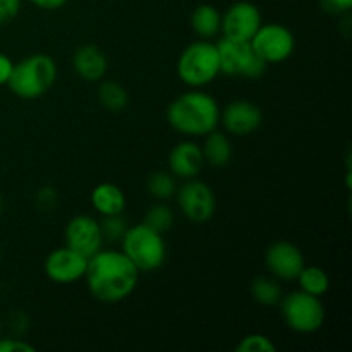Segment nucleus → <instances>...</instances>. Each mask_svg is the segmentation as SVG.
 Wrapping results in <instances>:
<instances>
[{
  "label": "nucleus",
  "mask_w": 352,
  "mask_h": 352,
  "mask_svg": "<svg viewBox=\"0 0 352 352\" xmlns=\"http://www.w3.org/2000/svg\"><path fill=\"white\" fill-rule=\"evenodd\" d=\"M323 9L332 14H346L352 7V0H322Z\"/></svg>",
  "instance_id": "30"
},
{
  "label": "nucleus",
  "mask_w": 352,
  "mask_h": 352,
  "mask_svg": "<svg viewBox=\"0 0 352 352\" xmlns=\"http://www.w3.org/2000/svg\"><path fill=\"white\" fill-rule=\"evenodd\" d=\"M253 50L263 58L267 64H280L285 62L296 48L294 34L284 24L270 23L261 24L260 30L251 38Z\"/></svg>",
  "instance_id": "8"
},
{
  "label": "nucleus",
  "mask_w": 352,
  "mask_h": 352,
  "mask_svg": "<svg viewBox=\"0 0 352 352\" xmlns=\"http://www.w3.org/2000/svg\"><path fill=\"white\" fill-rule=\"evenodd\" d=\"M220 23H222V14L217 10V7L210 6V3H201L191 14L192 31L203 40H210L215 34H219Z\"/></svg>",
  "instance_id": "19"
},
{
  "label": "nucleus",
  "mask_w": 352,
  "mask_h": 352,
  "mask_svg": "<svg viewBox=\"0 0 352 352\" xmlns=\"http://www.w3.org/2000/svg\"><path fill=\"white\" fill-rule=\"evenodd\" d=\"M36 203L40 208L43 210H52L57 203V192L54 188H43L38 191L36 195Z\"/></svg>",
  "instance_id": "29"
},
{
  "label": "nucleus",
  "mask_w": 352,
  "mask_h": 352,
  "mask_svg": "<svg viewBox=\"0 0 352 352\" xmlns=\"http://www.w3.org/2000/svg\"><path fill=\"white\" fill-rule=\"evenodd\" d=\"M265 265L272 277L278 280H296L305 267V256L296 244L275 241L265 253Z\"/></svg>",
  "instance_id": "13"
},
{
  "label": "nucleus",
  "mask_w": 352,
  "mask_h": 352,
  "mask_svg": "<svg viewBox=\"0 0 352 352\" xmlns=\"http://www.w3.org/2000/svg\"><path fill=\"white\" fill-rule=\"evenodd\" d=\"M122 253L141 272H155L164 267L167 260V244L164 234L150 229L143 222L127 227L122 237Z\"/></svg>",
  "instance_id": "5"
},
{
  "label": "nucleus",
  "mask_w": 352,
  "mask_h": 352,
  "mask_svg": "<svg viewBox=\"0 0 352 352\" xmlns=\"http://www.w3.org/2000/svg\"><path fill=\"white\" fill-rule=\"evenodd\" d=\"M177 205L182 215L195 223H205L213 219L217 212L215 192L206 182L198 179H188L181 188L175 191Z\"/></svg>",
  "instance_id": "9"
},
{
  "label": "nucleus",
  "mask_w": 352,
  "mask_h": 352,
  "mask_svg": "<svg viewBox=\"0 0 352 352\" xmlns=\"http://www.w3.org/2000/svg\"><path fill=\"white\" fill-rule=\"evenodd\" d=\"M280 311L289 329L298 333H315L325 323V306L322 299L301 289L282 298Z\"/></svg>",
  "instance_id": "6"
},
{
  "label": "nucleus",
  "mask_w": 352,
  "mask_h": 352,
  "mask_svg": "<svg viewBox=\"0 0 352 352\" xmlns=\"http://www.w3.org/2000/svg\"><path fill=\"white\" fill-rule=\"evenodd\" d=\"M100 229H102L103 239L110 241V243H117V241H122L124 234L127 230V223L124 220L122 213L120 215H107L100 222Z\"/></svg>",
  "instance_id": "26"
},
{
  "label": "nucleus",
  "mask_w": 352,
  "mask_h": 352,
  "mask_svg": "<svg viewBox=\"0 0 352 352\" xmlns=\"http://www.w3.org/2000/svg\"><path fill=\"white\" fill-rule=\"evenodd\" d=\"M33 6H36L38 9H43V10H57L62 9L69 0H30Z\"/></svg>",
  "instance_id": "32"
},
{
  "label": "nucleus",
  "mask_w": 352,
  "mask_h": 352,
  "mask_svg": "<svg viewBox=\"0 0 352 352\" xmlns=\"http://www.w3.org/2000/svg\"><path fill=\"white\" fill-rule=\"evenodd\" d=\"M91 205L102 217L120 215L126 210V195L113 182H102L91 191Z\"/></svg>",
  "instance_id": "17"
},
{
  "label": "nucleus",
  "mask_w": 352,
  "mask_h": 352,
  "mask_svg": "<svg viewBox=\"0 0 352 352\" xmlns=\"http://www.w3.org/2000/svg\"><path fill=\"white\" fill-rule=\"evenodd\" d=\"M205 165L203 151L195 141H181L168 153V172L179 179H195Z\"/></svg>",
  "instance_id": "15"
},
{
  "label": "nucleus",
  "mask_w": 352,
  "mask_h": 352,
  "mask_svg": "<svg viewBox=\"0 0 352 352\" xmlns=\"http://www.w3.org/2000/svg\"><path fill=\"white\" fill-rule=\"evenodd\" d=\"M57 81V64L47 54H33L14 62L7 81L10 91L23 100H36L47 95Z\"/></svg>",
  "instance_id": "3"
},
{
  "label": "nucleus",
  "mask_w": 352,
  "mask_h": 352,
  "mask_svg": "<svg viewBox=\"0 0 352 352\" xmlns=\"http://www.w3.org/2000/svg\"><path fill=\"white\" fill-rule=\"evenodd\" d=\"M205 164L212 167H226L232 158V144L230 140L220 131H212L206 134L205 144L201 146Z\"/></svg>",
  "instance_id": "18"
},
{
  "label": "nucleus",
  "mask_w": 352,
  "mask_h": 352,
  "mask_svg": "<svg viewBox=\"0 0 352 352\" xmlns=\"http://www.w3.org/2000/svg\"><path fill=\"white\" fill-rule=\"evenodd\" d=\"M236 352H277V346L263 333H248L239 340Z\"/></svg>",
  "instance_id": "25"
},
{
  "label": "nucleus",
  "mask_w": 352,
  "mask_h": 352,
  "mask_svg": "<svg viewBox=\"0 0 352 352\" xmlns=\"http://www.w3.org/2000/svg\"><path fill=\"white\" fill-rule=\"evenodd\" d=\"M251 296L260 305L275 306L284 298V291H282L278 278L272 277V275H260L251 284Z\"/></svg>",
  "instance_id": "20"
},
{
  "label": "nucleus",
  "mask_w": 352,
  "mask_h": 352,
  "mask_svg": "<svg viewBox=\"0 0 352 352\" xmlns=\"http://www.w3.org/2000/svg\"><path fill=\"white\" fill-rule=\"evenodd\" d=\"M72 67L81 79L96 82L105 78L109 71V58L98 45L86 43L76 48L72 55Z\"/></svg>",
  "instance_id": "16"
},
{
  "label": "nucleus",
  "mask_w": 352,
  "mask_h": 352,
  "mask_svg": "<svg viewBox=\"0 0 352 352\" xmlns=\"http://www.w3.org/2000/svg\"><path fill=\"white\" fill-rule=\"evenodd\" d=\"M146 189L158 201H167L177 191L175 177L168 170H157L148 177Z\"/></svg>",
  "instance_id": "24"
},
{
  "label": "nucleus",
  "mask_w": 352,
  "mask_h": 352,
  "mask_svg": "<svg viewBox=\"0 0 352 352\" xmlns=\"http://www.w3.org/2000/svg\"><path fill=\"white\" fill-rule=\"evenodd\" d=\"M219 74V48L210 40L192 41L179 55L177 76L189 88H203L215 81Z\"/></svg>",
  "instance_id": "4"
},
{
  "label": "nucleus",
  "mask_w": 352,
  "mask_h": 352,
  "mask_svg": "<svg viewBox=\"0 0 352 352\" xmlns=\"http://www.w3.org/2000/svg\"><path fill=\"white\" fill-rule=\"evenodd\" d=\"M175 215L172 212V208L168 205H165L164 201H158L155 205H151L150 208L144 213L143 223L148 226L150 229L157 230V232L165 234L174 227Z\"/></svg>",
  "instance_id": "23"
},
{
  "label": "nucleus",
  "mask_w": 352,
  "mask_h": 352,
  "mask_svg": "<svg viewBox=\"0 0 352 352\" xmlns=\"http://www.w3.org/2000/svg\"><path fill=\"white\" fill-rule=\"evenodd\" d=\"M98 100L110 112H120V110L126 109L129 95H127L126 88L119 82L105 81L98 88Z\"/></svg>",
  "instance_id": "22"
},
{
  "label": "nucleus",
  "mask_w": 352,
  "mask_h": 352,
  "mask_svg": "<svg viewBox=\"0 0 352 352\" xmlns=\"http://www.w3.org/2000/svg\"><path fill=\"white\" fill-rule=\"evenodd\" d=\"M23 0H0V26L9 24L19 14Z\"/></svg>",
  "instance_id": "27"
},
{
  "label": "nucleus",
  "mask_w": 352,
  "mask_h": 352,
  "mask_svg": "<svg viewBox=\"0 0 352 352\" xmlns=\"http://www.w3.org/2000/svg\"><path fill=\"white\" fill-rule=\"evenodd\" d=\"M263 24L260 9L251 2H236L226 10L220 23V33L223 38L237 41H251Z\"/></svg>",
  "instance_id": "10"
},
{
  "label": "nucleus",
  "mask_w": 352,
  "mask_h": 352,
  "mask_svg": "<svg viewBox=\"0 0 352 352\" xmlns=\"http://www.w3.org/2000/svg\"><path fill=\"white\" fill-rule=\"evenodd\" d=\"M34 346L28 344L26 340L16 339V337H6L0 339V352H34Z\"/></svg>",
  "instance_id": "28"
},
{
  "label": "nucleus",
  "mask_w": 352,
  "mask_h": 352,
  "mask_svg": "<svg viewBox=\"0 0 352 352\" xmlns=\"http://www.w3.org/2000/svg\"><path fill=\"white\" fill-rule=\"evenodd\" d=\"M65 246L89 258L98 253L103 246V234L100 222L89 215H76L65 226Z\"/></svg>",
  "instance_id": "12"
},
{
  "label": "nucleus",
  "mask_w": 352,
  "mask_h": 352,
  "mask_svg": "<svg viewBox=\"0 0 352 352\" xmlns=\"http://www.w3.org/2000/svg\"><path fill=\"white\" fill-rule=\"evenodd\" d=\"M220 122L232 136H250L263 122L261 109L250 100H234L220 112Z\"/></svg>",
  "instance_id": "14"
},
{
  "label": "nucleus",
  "mask_w": 352,
  "mask_h": 352,
  "mask_svg": "<svg viewBox=\"0 0 352 352\" xmlns=\"http://www.w3.org/2000/svg\"><path fill=\"white\" fill-rule=\"evenodd\" d=\"M167 120L182 136H206L220 124V107L212 95L192 89L168 105Z\"/></svg>",
  "instance_id": "2"
},
{
  "label": "nucleus",
  "mask_w": 352,
  "mask_h": 352,
  "mask_svg": "<svg viewBox=\"0 0 352 352\" xmlns=\"http://www.w3.org/2000/svg\"><path fill=\"white\" fill-rule=\"evenodd\" d=\"M0 332H2V320H0Z\"/></svg>",
  "instance_id": "34"
},
{
  "label": "nucleus",
  "mask_w": 352,
  "mask_h": 352,
  "mask_svg": "<svg viewBox=\"0 0 352 352\" xmlns=\"http://www.w3.org/2000/svg\"><path fill=\"white\" fill-rule=\"evenodd\" d=\"M2 208H3V201H2V198H0V213H2Z\"/></svg>",
  "instance_id": "33"
},
{
  "label": "nucleus",
  "mask_w": 352,
  "mask_h": 352,
  "mask_svg": "<svg viewBox=\"0 0 352 352\" xmlns=\"http://www.w3.org/2000/svg\"><path fill=\"white\" fill-rule=\"evenodd\" d=\"M82 278L96 301L116 305L136 291L140 270L122 251L100 250L88 260Z\"/></svg>",
  "instance_id": "1"
},
{
  "label": "nucleus",
  "mask_w": 352,
  "mask_h": 352,
  "mask_svg": "<svg viewBox=\"0 0 352 352\" xmlns=\"http://www.w3.org/2000/svg\"><path fill=\"white\" fill-rule=\"evenodd\" d=\"M88 258L69 246L57 248L45 258V275L55 284H74L86 274Z\"/></svg>",
  "instance_id": "11"
},
{
  "label": "nucleus",
  "mask_w": 352,
  "mask_h": 352,
  "mask_svg": "<svg viewBox=\"0 0 352 352\" xmlns=\"http://www.w3.org/2000/svg\"><path fill=\"white\" fill-rule=\"evenodd\" d=\"M0 261H2V250H0Z\"/></svg>",
  "instance_id": "35"
},
{
  "label": "nucleus",
  "mask_w": 352,
  "mask_h": 352,
  "mask_svg": "<svg viewBox=\"0 0 352 352\" xmlns=\"http://www.w3.org/2000/svg\"><path fill=\"white\" fill-rule=\"evenodd\" d=\"M220 58V74L234 78L260 79L267 72L268 64L253 50L250 41L222 38L217 43Z\"/></svg>",
  "instance_id": "7"
},
{
  "label": "nucleus",
  "mask_w": 352,
  "mask_h": 352,
  "mask_svg": "<svg viewBox=\"0 0 352 352\" xmlns=\"http://www.w3.org/2000/svg\"><path fill=\"white\" fill-rule=\"evenodd\" d=\"M296 280L299 282L301 291L318 296V298L325 296L330 289L329 274L322 267H316V265H311V267H306L305 265Z\"/></svg>",
  "instance_id": "21"
},
{
  "label": "nucleus",
  "mask_w": 352,
  "mask_h": 352,
  "mask_svg": "<svg viewBox=\"0 0 352 352\" xmlns=\"http://www.w3.org/2000/svg\"><path fill=\"white\" fill-rule=\"evenodd\" d=\"M14 62L10 60V57H7L6 54H0V86L7 85L10 78V72H12Z\"/></svg>",
  "instance_id": "31"
}]
</instances>
